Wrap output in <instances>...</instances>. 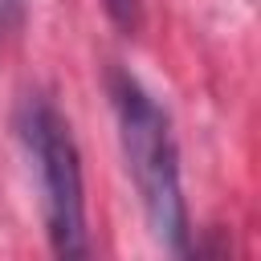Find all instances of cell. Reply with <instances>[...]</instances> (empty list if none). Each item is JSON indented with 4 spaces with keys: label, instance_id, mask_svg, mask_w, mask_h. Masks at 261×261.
Masks as SVG:
<instances>
[{
    "label": "cell",
    "instance_id": "6da1fadb",
    "mask_svg": "<svg viewBox=\"0 0 261 261\" xmlns=\"http://www.w3.org/2000/svg\"><path fill=\"white\" fill-rule=\"evenodd\" d=\"M106 94H110L122 159L135 179L151 237L167 253L192 257V220H188V200H184V179H179V147H175L167 110L147 94V86L135 73H126L118 65L106 73Z\"/></svg>",
    "mask_w": 261,
    "mask_h": 261
},
{
    "label": "cell",
    "instance_id": "7a4b0ae2",
    "mask_svg": "<svg viewBox=\"0 0 261 261\" xmlns=\"http://www.w3.org/2000/svg\"><path fill=\"white\" fill-rule=\"evenodd\" d=\"M16 135L37 167L45 237H49L53 253L57 257H86L90 253L86 175H82V151L73 143L65 114L45 94H29L16 110Z\"/></svg>",
    "mask_w": 261,
    "mask_h": 261
},
{
    "label": "cell",
    "instance_id": "3957f363",
    "mask_svg": "<svg viewBox=\"0 0 261 261\" xmlns=\"http://www.w3.org/2000/svg\"><path fill=\"white\" fill-rule=\"evenodd\" d=\"M102 8L110 16V24L126 37H135L143 29V0H102Z\"/></svg>",
    "mask_w": 261,
    "mask_h": 261
},
{
    "label": "cell",
    "instance_id": "277c9868",
    "mask_svg": "<svg viewBox=\"0 0 261 261\" xmlns=\"http://www.w3.org/2000/svg\"><path fill=\"white\" fill-rule=\"evenodd\" d=\"M24 24V0H0V37H12Z\"/></svg>",
    "mask_w": 261,
    "mask_h": 261
}]
</instances>
